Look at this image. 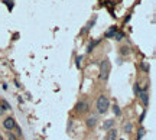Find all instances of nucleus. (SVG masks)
Wrapping results in <instances>:
<instances>
[{"label": "nucleus", "instance_id": "nucleus-1", "mask_svg": "<svg viewBox=\"0 0 156 140\" xmlns=\"http://www.w3.org/2000/svg\"><path fill=\"white\" fill-rule=\"evenodd\" d=\"M110 72H111V64H110V59L108 58H104L101 61V65H100V78L103 81H107L108 77H110Z\"/></svg>", "mask_w": 156, "mask_h": 140}, {"label": "nucleus", "instance_id": "nucleus-2", "mask_svg": "<svg viewBox=\"0 0 156 140\" xmlns=\"http://www.w3.org/2000/svg\"><path fill=\"white\" fill-rule=\"evenodd\" d=\"M96 107H97V111L100 114H106L108 107H110V101L106 95H100L97 98V103H96Z\"/></svg>", "mask_w": 156, "mask_h": 140}, {"label": "nucleus", "instance_id": "nucleus-3", "mask_svg": "<svg viewBox=\"0 0 156 140\" xmlns=\"http://www.w3.org/2000/svg\"><path fill=\"white\" fill-rule=\"evenodd\" d=\"M88 110H90V104H88L87 100H81V101H78L77 106H75V111L80 113V114H85V113H88Z\"/></svg>", "mask_w": 156, "mask_h": 140}, {"label": "nucleus", "instance_id": "nucleus-4", "mask_svg": "<svg viewBox=\"0 0 156 140\" xmlns=\"http://www.w3.org/2000/svg\"><path fill=\"white\" fill-rule=\"evenodd\" d=\"M3 127H4L7 132H12V130L16 127V121H15V118H13V117H6L4 121H3Z\"/></svg>", "mask_w": 156, "mask_h": 140}, {"label": "nucleus", "instance_id": "nucleus-5", "mask_svg": "<svg viewBox=\"0 0 156 140\" xmlns=\"http://www.w3.org/2000/svg\"><path fill=\"white\" fill-rule=\"evenodd\" d=\"M97 123H99L97 115H90V117L85 118V126H87L88 129H94V127L97 126Z\"/></svg>", "mask_w": 156, "mask_h": 140}, {"label": "nucleus", "instance_id": "nucleus-6", "mask_svg": "<svg viewBox=\"0 0 156 140\" xmlns=\"http://www.w3.org/2000/svg\"><path fill=\"white\" fill-rule=\"evenodd\" d=\"M116 126V121L114 118H110V120H106V121H103V124H101V130H110V129H114Z\"/></svg>", "mask_w": 156, "mask_h": 140}, {"label": "nucleus", "instance_id": "nucleus-7", "mask_svg": "<svg viewBox=\"0 0 156 140\" xmlns=\"http://www.w3.org/2000/svg\"><path fill=\"white\" fill-rule=\"evenodd\" d=\"M104 140H117V130L114 129H110V130H107V134Z\"/></svg>", "mask_w": 156, "mask_h": 140}, {"label": "nucleus", "instance_id": "nucleus-8", "mask_svg": "<svg viewBox=\"0 0 156 140\" xmlns=\"http://www.w3.org/2000/svg\"><path fill=\"white\" fill-rule=\"evenodd\" d=\"M96 20H97V17L94 16V17H93V20H90V22H88V23L85 25V28H82L81 31H80V35H84V33H87V32H88V31H90L91 28L94 26V23H96Z\"/></svg>", "mask_w": 156, "mask_h": 140}, {"label": "nucleus", "instance_id": "nucleus-9", "mask_svg": "<svg viewBox=\"0 0 156 140\" xmlns=\"http://www.w3.org/2000/svg\"><path fill=\"white\" fill-rule=\"evenodd\" d=\"M139 97H140V100H142V103H143V106H145V107H148V106H149V95H148V92H146V91H140Z\"/></svg>", "mask_w": 156, "mask_h": 140}, {"label": "nucleus", "instance_id": "nucleus-10", "mask_svg": "<svg viewBox=\"0 0 156 140\" xmlns=\"http://www.w3.org/2000/svg\"><path fill=\"white\" fill-rule=\"evenodd\" d=\"M131 129H133V124H131L130 121L124 123V126H123V132H124V133H130Z\"/></svg>", "mask_w": 156, "mask_h": 140}, {"label": "nucleus", "instance_id": "nucleus-11", "mask_svg": "<svg viewBox=\"0 0 156 140\" xmlns=\"http://www.w3.org/2000/svg\"><path fill=\"white\" fill-rule=\"evenodd\" d=\"M116 32H117V28H116V26H113V28H111L108 32H106V38H111V36H114Z\"/></svg>", "mask_w": 156, "mask_h": 140}, {"label": "nucleus", "instance_id": "nucleus-12", "mask_svg": "<svg viewBox=\"0 0 156 140\" xmlns=\"http://www.w3.org/2000/svg\"><path fill=\"white\" fill-rule=\"evenodd\" d=\"M120 54H122V55H129V54H130V48H129V46H122V48H120Z\"/></svg>", "mask_w": 156, "mask_h": 140}, {"label": "nucleus", "instance_id": "nucleus-13", "mask_svg": "<svg viewBox=\"0 0 156 140\" xmlns=\"http://www.w3.org/2000/svg\"><path fill=\"white\" fill-rule=\"evenodd\" d=\"M113 113H114L116 117H119V115L122 114V111H120V107H119V106H116V104H114V107H113Z\"/></svg>", "mask_w": 156, "mask_h": 140}, {"label": "nucleus", "instance_id": "nucleus-14", "mask_svg": "<svg viewBox=\"0 0 156 140\" xmlns=\"http://www.w3.org/2000/svg\"><path fill=\"white\" fill-rule=\"evenodd\" d=\"M1 107L4 108V110H10V106H9V103L6 100H1Z\"/></svg>", "mask_w": 156, "mask_h": 140}, {"label": "nucleus", "instance_id": "nucleus-15", "mask_svg": "<svg viewBox=\"0 0 156 140\" xmlns=\"http://www.w3.org/2000/svg\"><path fill=\"white\" fill-rule=\"evenodd\" d=\"M140 66H142V69H143L145 72H149V68H150V66H149L146 62H142V64H140Z\"/></svg>", "mask_w": 156, "mask_h": 140}, {"label": "nucleus", "instance_id": "nucleus-16", "mask_svg": "<svg viewBox=\"0 0 156 140\" xmlns=\"http://www.w3.org/2000/svg\"><path fill=\"white\" fill-rule=\"evenodd\" d=\"M7 139H9V140H17V137H16V136H15V134H13L12 132H7Z\"/></svg>", "mask_w": 156, "mask_h": 140}, {"label": "nucleus", "instance_id": "nucleus-17", "mask_svg": "<svg viewBox=\"0 0 156 140\" xmlns=\"http://www.w3.org/2000/svg\"><path fill=\"white\" fill-rule=\"evenodd\" d=\"M97 43H99V41H96V42H93V43H90V45H88V49H87V52H91V51H93V48H94Z\"/></svg>", "mask_w": 156, "mask_h": 140}, {"label": "nucleus", "instance_id": "nucleus-18", "mask_svg": "<svg viewBox=\"0 0 156 140\" xmlns=\"http://www.w3.org/2000/svg\"><path fill=\"white\" fill-rule=\"evenodd\" d=\"M114 38H116V41H122V39L124 38V35H123V33H116Z\"/></svg>", "mask_w": 156, "mask_h": 140}, {"label": "nucleus", "instance_id": "nucleus-19", "mask_svg": "<svg viewBox=\"0 0 156 140\" xmlns=\"http://www.w3.org/2000/svg\"><path fill=\"white\" fill-rule=\"evenodd\" d=\"M81 59H82V57L77 58V66H78V68H80V65H81Z\"/></svg>", "mask_w": 156, "mask_h": 140}, {"label": "nucleus", "instance_id": "nucleus-20", "mask_svg": "<svg viewBox=\"0 0 156 140\" xmlns=\"http://www.w3.org/2000/svg\"><path fill=\"white\" fill-rule=\"evenodd\" d=\"M143 134H145V129H140V133H139V137H137V139H140Z\"/></svg>", "mask_w": 156, "mask_h": 140}, {"label": "nucleus", "instance_id": "nucleus-21", "mask_svg": "<svg viewBox=\"0 0 156 140\" xmlns=\"http://www.w3.org/2000/svg\"><path fill=\"white\" fill-rule=\"evenodd\" d=\"M3 113H4V108H3V107H1V106H0V115L3 114Z\"/></svg>", "mask_w": 156, "mask_h": 140}, {"label": "nucleus", "instance_id": "nucleus-22", "mask_svg": "<svg viewBox=\"0 0 156 140\" xmlns=\"http://www.w3.org/2000/svg\"><path fill=\"white\" fill-rule=\"evenodd\" d=\"M0 140H4V139H3V136H1V134H0Z\"/></svg>", "mask_w": 156, "mask_h": 140}]
</instances>
